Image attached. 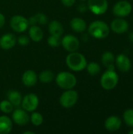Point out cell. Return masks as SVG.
I'll return each instance as SVG.
<instances>
[{
  "label": "cell",
  "mask_w": 133,
  "mask_h": 134,
  "mask_svg": "<svg viewBox=\"0 0 133 134\" xmlns=\"http://www.w3.org/2000/svg\"><path fill=\"white\" fill-rule=\"evenodd\" d=\"M87 60L84 55L80 53L71 52L66 57L67 66L74 71H81L86 68Z\"/></svg>",
  "instance_id": "6da1fadb"
},
{
  "label": "cell",
  "mask_w": 133,
  "mask_h": 134,
  "mask_svg": "<svg viewBox=\"0 0 133 134\" xmlns=\"http://www.w3.org/2000/svg\"><path fill=\"white\" fill-rule=\"evenodd\" d=\"M89 34L95 38L102 39L109 35L110 27L102 20H96L90 24L89 27Z\"/></svg>",
  "instance_id": "7a4b0ae2"
},
{
  "label": "cell",
  "mask_w": 133,
  "mask_h": 134,
  "mask_svg": "<svg viewBox=\"0 0 133 134\" xmlns=\"http://www.w3.org/2000/svg\"><path fill=\"white\" fill-rule=\"evenodd\" d=\"M55 79L57 86L65 90L73 89L77 84L76 77L72 73L67 71H61L58 73L55 77Z\"/></svg>",
  "instance_id": "3957f363"
},
{
  "label": "cell",
  "mask_w": 133,
  "mask_h": 134,
  "mask_svg": "<svg viewBox=\"0 0 133 134\" xmlns=\"http://www.w3.org/2000/svg\"><path fill=\"white\" fill-rule=\"evenodd\" d=\"M118 83V75L115 69H107L102 75L100 79L101 86L106 90H111L114 89Z\"/></svg>",
  "instance_id": "277c9868"
},
{
  "label": "cell",
  "mask_w": 133,
  "mask_h": 134,
  "mask_svg": "<svg viewBox=\"0 0 133 134\" xmlns=\"http://www.w3.org/2000/svg\"><path fill=\"white\" fill-rule=\"evenodd\" d=\"M78 100V93L76 90L73 89L66 90L60 97V104L65 108H71L76 104Z\"/></svg>",
  "instance_id": "5b68a950"
},
{
  "label": "cell",
  "mask_w": 133,
  "mask_h": 134,
  "mask_svg": "<svg viewBox=\"0 0 133 134\" xmlns=\"http://www.w3.org/2000/svg\"><path fill=\"white\" fill-rule=\"evenodd\" d=\"M9 25L12 30L15 32L22 33L24 32L29 27V22L28 19L21 16V15H16L13 16L9 21Z\"/></svg>",
  "instance_id": "8992f818"
},
{
  "label": "cell",
  "mask_w": 133,
  "mask_h": 134,
  "mask_svg": "<svg viewBox=\"0 0 133 134\" xmlns=\"http://www.w3.org/2000/svg\"><path fill=\"white\" fill-rule=\"evenodd\" d=\"M39 104L38 97L34 93H28L24 96L22 99L21 106L22 108L27 111H34Z\"/></svg>",
  "instance_id": "52a82bcc"
},
{
  "label": "cell",
  "mask_w": 133,
  "mask_h": 134,
  "mask_svg": "<svg viewBox=\"0 0 133 134\" xmlns=\"http://www.w3.org/2000/svg\"><path fill=\"white\" fill-rule=\"evenodd\" d=\"M88 9L96 15L105 13L108 9L107 0H88Z\"/></svg>",
  "instance_id": "ba28073f"
},
{
  "label": "cell",
  "mask_w": 133,
  "mask_h": 134,
  "mask_svg": "<svg viewBox=\"0 0 133 134\" xmlns=\"http://www.w3.org/2000/svg\"><path fill=\"white\" fill-rule=\"evenodd\" d=\"M61 46L65 50L71 53L78 51L80 46V42L76 36L73 35H67L61 38Z\"/></svg>",
  "instance_id": "9c48e42d"
},
{
  "label": "cell",
  "mask_w": 133,
  "mask_h": 134,
  "mask_svg": "<svg viewBox=\"0 0 133 134\" xmlns=\"http://www.w3.org/2000/svg\"><path fill=\"white\" fill-rule=\"evenodd\" d=\"M132 9V6L130 2L126 0L119 1L113 7V13L116 16L125 17L129 16Z\"/></svg>",
  "instance_id": "30bf717a"
},
{
  "label": "cell",
  "mask_w": 133,
  "mask_h": 134,
  "mask_svg": "<svg viewBox=\"0 0 133 134\" xmlns=\"http://www.w3.org/2000/svg\"><path fill=\"white\" fill-rule=\"evenodd\" d=\"M12 119L14 123L18 126H25L28 123L30 120V116L23 108H16L13 111Z\"/></svg>",
  "instance_id": "8fae6325"
},
{
  "label": "cell",
  "mask_w": 133,
  "mask_h": 134,
  "mask_svg": "<svg viewBox=\"0 0 133 134\" xmlns=\"http://www.w3.org/2000/svg\"><path fill=\"white\" fill-rule=\"evenodd\" d=\"M115 64L118 69L122 72H128L132 68L131 60L125 54H119L115 58Z\"/></svg>",
  "instance_id": "7c38bea8"
},
{
  "label": "cell",
  "mask_w": 133,
  "mask_h": 134,
  "mask_svg": "<svg viewBox=\"0 0 133 134\" xmlns=\"http://www.w3.org/2000/svg\"><path fill=\"white\" fill-rule=\"evenodd\" d=\"M111 30L117 34H123L129 29V23L122 17L114 20L111 24Z\"/></svg>",
  "instance_id": "4fadbf2b"
},
{
  "label": "cell",
  "mask_w": 133,
  "mask_h": 134,
  "mask_svg": "<svg viewBox=\"0 0 133 134\" xmlns=\"http://www.w3.org/2000/svg\"><path fill=\"white\" fill-rule=\"evenodd\" d=\"M38 77L36 72L33 70H27L22 75V82L25 86L32 87L38 82Z\"/></svg>",
  "instance_id": "5bb4252c"
},
{
  "label": "cell",
  "mask_w": 133,
  "mask_h": 134,
  "mask_svg": "<svg viewBox=\"0 0 133 134\" xmlns=\"http://www.w3.org/2000/svg\"><path fill=\"white\" fill-rule=\"evenodd\" d=\"M16 38L12 33H6L0 38V47L3 49H10L15 46Z\"/></svg>",
  "instance_id": "9a60e30c"
},
{
  "label": "cell",
  "mask_w": 133,
  "mask_h": 134,
  "mask_svg": "<svg viewBox=\"0 0 133 134\" xmlns=\"http://www.w3.org/2000/svg\"><path fill=\"white\" fill-rule=\"evenodd\" d=\"M104 126L107 130L110 132H115L121 128L122 120L118 116L115 115L110 116L106 119L104 122Z\"/></svg>",
  "instance_id": "2e32d148"
},
{
  "label": "cell",
  "mask_w": 133,
  "mask_h": 134,
  "mask_svg": "<svg viewBox=\"0 0 133 134\" xmlns=\"http://www.w3.org/2000/svg\"><path fill=\"white\" fill-rule=\"evenodd\" d=\"M28 35L30 39L34 42H41L44 37V33L42 29L39 27L38 25H31V27H29Z\"/></svg>",
  "instance_id": "e0dca14e"
},
{
  "label": "cell",
  "mask_w": 133,
  "mask_h": 134,
  "mask_svg": "<svg viewBox=\"0 0 133 134\" xmlns=\"http://www.w3.org/2000/svg\"><path fill=\"white\" fill-rule=\"evenodd\" d=\"M70 25H71V29L77 33L84 32L87 27L85 21L82 18H80V17L73 18L70 22Z\"/></svg>",
  "instance_id": "ac0fdd59"
},
{
  "label": "cell",
  "mask_w": 133,
  "mask_h": 134,
  "mask_svg": "<svg viewBox=\"0 0 133 134\" xmlns=\"http://www.w3.org/2000/svg\"><path fill=\"white\" fill-rule=\"evenodd\" d=\"M6 97H7V100L13 105V107H19L21 105L23 97L21 93L17 90H9L6 94Z\"/></svg>",
  "instance_id": "d6986e66"
},
{
  "label": "cell",
  "mask_w": 133,
  "mask_h": 134,
  "mask_svg": "<svg viewBox=\"0 0 133 134\" xmlns=\"http://www.w3.org/2000/svg\"><path fill=\"white\" fill-rule=\"evenodd\" d=\"M13 130V122L6 115L0 116V134H9Z\"/></svg>",
  "instance_id": "ffe728a7"
},
{
  "label": "cell",
  "mask_w": 133,
  "mask_h": 134,
  "mask_svg": "<svg viewBox=\"0 0 133 134\" xmlns=\"http://www.w3.org/2000/svg\"><path fill=\"white\" fill-rule=\"evenodd\" d=\"M102 64L107 69H115V57L114 55L110 52L107 51L102 55Z\"/></svg>",
  "instance_id": "44dd1931"
},
{
  "label": "cell",
  "mask_w": 133,
  "mask_h": 134,
  "mask_svg": "<svg viewBox=\"0 0 133 134\" xmlns=\"http://www.w3.org/2000/svg\"><path fill=\"white\" fill-rule=\"evenodd\" d=\"M49 31L50 33V35H57V36H60L63 34V27L62 25V24L56 20H53L52 21L49 22Z\"/></svg>",
  "instance_id": "7402d4cb"
},
{
  "label": "cell",
  "mask_w": 133,
  "mask_h": 134,
  "mask_svg": "<svg viewBox=\"0 0 133 134\" xmlns=\"http://www.w3.org/2000/svg\"><path fill=\"white\" fill-rule=\"evenodd\" d=\"M29 25H45L48 23V17L42 13H38L28 19Z\"/></svg>",
  "instance_id": "603a6c76"
},
{
  "label": "cell",
  "mask_w": 133,
  "mask_h": 134,
  "mask_svg": "<svg viewBox=\"0 0 133 134\" xmlns=\"http://www.w3.org/2000/svg\"><path fill=\"white\" fill-rule=\"evenodd\" d=\"M54 79L55 75L53 72L50 70H44L38 75V79L40 80V82L45 84H48L53 82Z\"/></svg>",
  "instance_id": "cb8c5ba5"
},
{
  "label": "cell",
  "mask_w": 133,
  "mask_h": 134,
  "mask_svg": "<svg viewBox=\"0 0 133 134\" xmlns=\"http://www.w3.org/2000/svg\"><path fill=\"white\" fill-rule=\"evenodd\" d=\"M85 68L87 69L88 73L92 76L98 75L101 71V68L100 64L96 62H90L89 64H87Z\"/></svg>",
  "instance_id": "d4e9b609"
},
{
  "label": "cell",
  "mask_w": 133,
  "mask_h": 134,
  "mask_svg": "<svg viewBox=\"0 0 133 134\" xmlns=\"http://www.w3.org/2000/svg\"><path fill=\"white\" fill-rule=\"evenodd\" d=\"M30 120L31 123L35 126H39L43 123L44 119L41 113L39 112H33L30 116Z\"/></svg>",
  "instance_id": "484cf974"
},
{
  "label": "cell",
  "mask_w": 133,
  "mask_h": 134,
  "mask_svg": "<svg viewBox=\"0 0 133 134\" xmlns=\"http://www.w3.org/2000/svg\"><path fill=\"white\" fill-rule=\"evenodd\" d=\"M0 111L5 114H9L13 111V105L8 100H2L0 102Z\"/></svg>",
  "instance_id": "4316f807"
},
{
  "label": "cell",
  "mask_w": 133,
  "mask_h": 134,
  "mask_svg": "<svg viewBox=\"0 0 133 134\" xmlns=\"http://www.w3.org/2000/svg\"><path fill=\"white\" fill-rule=\"evenodd\" d=\"M123 119L128 126L133 128V109H127L124 112Z\"/></svg>",
  "instance_id": "83f0119b"
},
{
  "label": "cell",
  "mask_w": 133,
  "mask_h": 134,
  "mask_svg": "<svg viewBox=\"0 0 133 134\" xmlns=\"http://www.w3.org/2000/svg\"><path fill=\"white\" fill-rule=\"evenodd\" d=\"M47 42H48V45L53 48L59 47L61 45V38H60V36L51 35L48 38Z\"/></svg>",
  "instance_id": "f1b7e54d"
},
{
  "label": "cell",
  "mask_w": 133,
  "mask_h": 134,
  "mask_svg": "<svg viewBox=\"0 0 133 134\" xmlns=\"http://www.w3.org/2000/svg\"><path fill=\"white\" fill-rule=\"evenodd\" d=\"M16 42H18V44L21 46H27L30 42V38L27 35H22L18 37V38L16 39Z\"/></svg>",
  "instance_id": "f546056e"
},
{
  "label": "cell",
  "mask_w": 133,
  "mask_h": 134,
  "mask_svg": "<svg viewBox=\"0 0 133 134\" xmlns=\"http://www.w3.org/2000/svg\"><path fill=\"white\" fill-rule=\"evenodd\" d=\"M76 0H61V2L63 5L67 7H71L75 3Z\"/></svg>",
  "instance_id": "4dcf8cb0"
},
{
  "label": "cell",
  "mask_w": 133,
  "mask_h": 134,
  "mask_svg": "<svg viewBox=\"0 0 133 134\" xmlns=\"http://www.w3.org/2000/svg\"><path fill=\"white\" fill-rule=\"evenodd\" d=\"M87 9H88V6H87V5H85V3H81V4L78 6V12H80V13H85Z\"/></svg>",
  "instance_id": "1f68e13d"
},
{
  "label": "cell",
  "mask_w": 133,
  "mask_h": 134,
  "mask_svg": "<svg viewBox=\"0 0 133 134\" xmlns=\"http://www.w3.org/2000/svg\"><path fill=\"white\" fill-rule=\"evenodd\" d=\"M5 16L2 13H0V28H2L4 24H5Z\"/></svg>",
  "instance_id": "d6a6232c"
},
{
  "label": "cell",
  "mask_w": 133,
  "mask_h": 134,
  "mask_svg": "<svg viewBox=\"0 0 133 134\" xmlns=\"http://www.w3.org/2000/svg\"><path fill=\"white\" fill-rule=\"evenodd\" d=\"M129 40L133 42V31H132L131 33H129Z\"/></svg>",
  "instance_id": "836d02e7"
},
{
  "label": "cell",
  "mask_w": 133,
  "mask_h": 134,
  "mask_svg": "<svg viewBox=\"0 0 133 134\" xmlns=\"http://www.w3.org/2000/svg\"><path fill=\"white\" fill-rule=\"evenodd\" d=\"M23 134H34V133L32 131H25L23 133Z\"/></svg>",
  "instance_id": "e575fe53"
},
{
  "label": "cell",
  "mask_w": 133,
  "mask_h": 134,
  "mask_svg": "<svg viewBox=\"0 0 133 134\" xmlns=\"http://www.w3.org/2000/svg\"><path fill=\"white\" fill-rule=\"evenodd\" d=\"M129 134H133V130H130V131H129Z\"/></svg>",
  "instance_id": "d590c367"
},
{
  "label": "cell",
  "mask_w": 133,
  "mask_h": 134,
  "mask_svg": "<svg viewBox=\"0 0 133 134\" xmlns=\"http://www.w3.org/2000/svg\"><path fill=\"white\" fill-rule=\"evenodd\" d=\"M80 1H82V2H85V1H86V0H80Z\"/></svg>",
  "instance_id": "8d00e7d4"
},
{
  "label": "cell",
  "mask_w": 133,
  "mask_h": 134,
  "mask_svg": "<svg viewBox=\"0 0 133 134\" xmlns=\"http://www.w3.org/2000/svg\"><path fill=\"white\" fill-rule=\"evenodd\" d=\"M132 100H133V98H132Z\"/></svg>",
  "instance_id": "74e56055"
}]
</instances>
